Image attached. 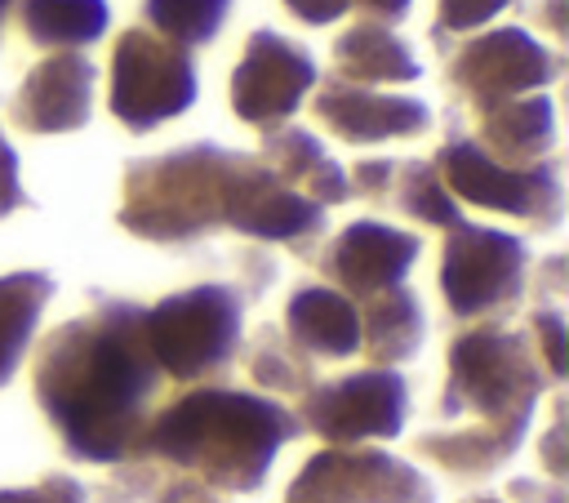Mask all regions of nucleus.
Wrapping results in <instances>:
<instances>
[{
    "label": "nucleus",
    "mask_w": 569,
    "mask_h": 503,
    "mask_svg": "<svg viewBox=\"0 0 569 503\" xmlns=\"http://www.w3.org/2000/svg\"><path fill=\"white\" fill-rule=\"evenodd\" d=\"M284 9L298 18V22H311V27H325L333 18H342L351 9V0H284Z\"/></svg>",
    "instance_id": "nucleus-33"
},
{
    "label": "nucleus",
    "mask_w": 569,
    "mask_h": 503,
    "mask_svg": "<svg viewBox=\"0 0 569 503\" xmlns=\"http://www.w3.org/2000/svg\"><path fill=\"white\" fill-rule=\"evenodd\" d=\"M111 116L129 134H151L156 125L182 116L196 102L191 49L160 40L147 27H124L111 49Z\"/></svg>",
    "instance_id": "nucleus-7"
},
{
    "label": "nucleus",
    "mask_w": 569,
    "mask_h": 503,
    "mask_svg": "<svg viewBox=\"0 0 569 503\" xmlns=\"http://www.w3.org/2000/svg\"><path fill=\"white\" fill-rule=\"evenodd\" d=\"M480 120V138L476 147L489 151L498 165H533L542 156H551L556 147V107L547 93H525V98H507L493 102L485 111H476Z\"/></svg>",
    "instance_id": "nucleus-19"
},
{
    "label": "nucleus",
    "mask_w": 569,
    "mask_h": 503,
    "mask_svg": "<svg viewBox=\"0 0 569 503\" xmlns=\"http://www.w3.org/2000/svg\"><path fill=\"white\" fill-rule=\"evenodd\" d=\"M560 67V53L538 45L525 27H498L458 45V53L449 58V89L462 93L471 111H485L507 98L547 93Z\"/></svg>",
    "instance_id": "nucleus-11"
},
{
    "label": "nucleus",
    "mask_w": 569,
    "mask_h": 503,
    "mask_svg": "<svg viewBox=\"0 0 569 503\" xmlns=\"http://www.w3.org/2000/svg\"><path fill=\"white\" fill-rule=\"evenodd\" d=\"M284 338L311 361H342L360 352V312L347 294H338L333 285H302L293 289V298L284 303Z\"/></svg>",
    "instance_id": "nucleus-18"
},
{
    "label": "nucleus",
    "mask_w": 569,
    "mask_h": 503,
    "mask_svg": "<svg viewBox=\"0 0 569 503\" xmlns=\"http://www.w3.org/2000/svg\"><path fill=\"white\" fill-rule=\"evenodd\" d=\"M525 432H502V427H453V432H422L413 441L418 454H427L431 463H440L453 476H485L498 463H507L520 450Z\"/></svg>",
    "instance_id": "nucleus-23"
},
{
    "label": "nucleus",
    "mask_w": 569,
    "mask_h": 503,
    "mask_svg": "<svg viewBox=\"0 0 569 503\" xmlns=\"http://www.w3.org/2000/svg\"><path fill=\"white\" fill-rule=\"evenodd\" d=\"M351 4H356V9H365V13H373V22H382V27H387V22H400V18L409 13V4H413V0H351Z\"/></svg>",
    "instance_id": "nucleus-35"
},
{
    "label": "nucleus",
    "mask_w": 569,
    "mask_h": 503,
    "mask_svg": "<svg viewBox=\"0 0 569 503\" xmlns=\"http://www.w3.org/2000/svg\"><path fill=\"white\" fill-rule=\"evenodd\" d=\"M431 165H436L445 191L449 196H462L467 205L525 218L538 231L560 227L565 187H560V160L556 156H542V160L516 169V165H498L489 151H480L476 138L449 134Z\"/></svg>",
    "instance_id": "nucleus-6"
},
{
    "label": "nucleus",
    "mask_w": 569,
    "mask_h": 503,
    "mask_svg": "<svg viewBox=\"0 0 569 503\" xmlns=\"http://www.w3.org/2000/svg\"><path fill=\"white\" fill-rule=\"evenodd\" d=\"M244 298L231 285H191L142 312V338L160 374L196 383L222 374L240 347Z\"/></svg>",
    "instance_id": "nucleus-5"
},
{
    "label": "nucleus",
    "mask_w": 569,
    "mask_h": 503,
    "mask_svg": "<svg viewBox=\"0 0 569 503\" xmlns=\"http://www.w3.org/2000/svg\"><path fill=\"white\" fill-rule=\"evenodd\" d=\"M142 13L151 22L147 31H156L178 49H191V45H209L222 31L231 0H142Z\"/></svg>",
    "instance_id": "nucleus-26"
},
{
    "label": "nucleus",
    "mask_w": 569,
    "mask_h": 503,
    "mask_svg": "<svg viewBox=\"0 0 569 503\" xmlns=\"http://www.w3.org/2000/svg\"><path fill=\"white\" fill-rule=\"evenodd\" d=\"M293 436H302V423L289 405L236 387H196L147 418L138 458H164L196 472L209 490L249 494L267 481L271 458Z\"/></svg>",
    "instance_id": "nucleus-2"
},
{
    "label": "nucleus",
    "mask_w": 569,
    "mask_h": 503,
    "mask_svg": "<svg viewBox=\"0 0 569 503\" xmlns=\"http://www.w3.org/2000/svg\"><path fill=\"white\" fill-rule=\"evenodd\" d=\"M525 263H529V249L520 236L480 227V223H458L440 249L445 307L458 320L507 312L525 289Z\"/></svg>",
    "instance_id": "nucleus-8"
},
{
    "label": "nucleus",
    "mask_w": 569,
    "mask_h": 503,
    "mask_svg": "<svg viewBox=\"0 0 569 503\" xmlns=\"http://www.w3.org/2000/svg\"><path fill=\"white\" fill-rule=\"evenodd\" d=\"M409 414V383L396 369H356L329 383H311L302 392L298 423L329 445L391 441L400 436Z\"/></svg>",
    "instance_id": "nucleus-9"
},
{
    "label": "nucleus",
    "mask_w": 569,
    "mask_h": 503,
    "mask_svg": "<svg viewBox=\"0 0 569 503\" xmlns=\"http://www.w3.org/2000/svg\"><path fill=\"white\" fill-rule=\"evenodd\" d=\"M333 76L347 85H387V80H418L422 67L391 27L365 18L333 40Z\"/></svg>",
    "instance_id": "nucleus-20"
},
{
    "label": "nucleus",
    "mask_w": 569,
    "mask_h": 503,
    "mask_svg": "<svg viewBox=\"0 0 569 503\" xmlns=\"http://www.w3.org/2000/svg\"><path fill=\"white\" fill-rule=\"evenodd\" d=\"M507 4H516V0H436V40H445L449 31H458V36L476 31Z\"/></svg>",
    "instance_id": "nucleus-29"
},
{
    "label": "nucleus",
    "mask_w": 569,
    "mask_h": 503,
    "mask_svg": "<svg viewBox=\"0 0 569 503\" xmlns=\"http://www.w3.org/2000/svg\"><path fill=\"white\" fill-rule=\"evenodd\" d=\"M391 169L396 160H360L356 174L347 178V187L365 200H387V187H391Z\"/></svg>",
    "instance_id": "nucleus-31"
},
{
    "label": "nucleus",
    "mask_w": 569,
    "mask_h": 503,
    "mask_svg": "<svg viewBox=\"0 0 569 503\" xmlns=\"http://www.w3.org/2000/svg\"><path fill=\"white\" fill-rule=\"evenodd\" d=\"M253 156H258L289 191L316 200L320 209L351 200V187H347V174L338 169V160L320 147L316 134H307V129H298V125L267 129V134H262V147H258Z\"/></svg>",
    "instance_id": "nucleus-17"
},
{
    "label": "nucleus",
    "mask_w": 569,
    "mask_h": 503,
    "mask_svg": "<svg viewBox=\"0 0 569 503\" xmlns=\"http://www.w3.org/2000/svg\"><path fill=\"white\" fill-rule=\"evenodd\" d=\"M49 298H53V276L49 272L0 276V387L13 378Z\"/></svg>",
    "instance_id": "nucleus-24"
},
{
    "label": "nucleus",
    "mask_w": 569,
    "mask_h": 503,
    "mask_svg": "<svg viewBox=\"0 0 569 503\" xmlns=\"http://www.w3.org/2000/svg\"><path fill=\"white\" fill-rule=\"evenodd\" d=\"M547 383L551 378H547L529 334H516L502 325H476L449 343L440 414L445 418L467 414L476 427L529 432L533 405Z\"/></svg>",
    "instance_id": "nucleus-4"
},
{
    "label": "nucleus",
    "mask_w": 569,
    "mask_h": 503,
    "mask_svg": "<svg viewBox=\"0 0 569 503\" xmlns=\"http://www.w3.org/2000/svg\"><path fill=\"white\" fill-rule=\"evenodd\" d=\"M356 312H360V347H365V356L378 369H391V365L409 361L422 347L427 320H422L418 298L405 285H396V289L360 303Z\"/></svg>",
    "instance_id": "nucleus-21"
},
{
    "label": "nucleus",
    "mask_w": 569,
    "mask_h": 503,
    "mask_svg": "<svg viewBox=\"0 0 569 503\" xmlns=\"http://www.w3.org/2000/svg\"><path fill=\"white\" fill-rule=\"evenodd\" d=\"M142 312L124 298H98L93 312L62 320L36 347L31 392L62 450L80 463L138 458V441L160 392V369L142 338Z\"/></svg>",
    "instance_id": "nucleus-1"
},
{
    "label": "nucleus",
    "mask_w": 569,
    "mask_h": 503,
    "mask_svg": "<svg viewBox=\"0 0 569 503\" xmlns=\"http://www.w3.org/2000/svg\"><path fill=\"white\" fill-rule=\"evenodd\" d=\"M387 200H391L400 214H409V218H418V223H427V227L453 231L458 223H467L462 209H458V200L445 191V183H440V174H436L431 160H405V165H396V169H391Z\"/></svg>",
    "instance_id": "nucleus-25"
},
{
    "label": "nucleus",
    "mask_w": 569,
    "mask_h": 503,
    "mask_svg": "<svg viewBox=\"0 0 569 503\" xmlns=\"http://www.w3.org/2000/svg\"><path fill=\"white\" fill-rule=\"evenodd\" d=\"M0 503H84V485L53 472L40 485H22V490H0Z\"/></svg>",
    "instance_id": "nucleus-30"
},
{
    "label": "nucleus",
    "mask_w": 569,
    "mask_h": 503,
    "mask_svg": "<svg viewBox=\"0 0 569 503\" xmlns=\"http://www.w3.org/2000/svg\"><path fill=\"white\" fill-rule=\"evenodd\" d=\"M93 62L84 53H53L44 62H36L13 102H9V116L18 129L27 134H71V129H84L89 125V107H93Z\"/></svg>",
    "instance_id": "nucleus-14"
},
{
    "label": "nucleus",
    "mask_w": 569,
    "mask_h": 503,
    "mask_svg": "<svg viewBox=\"0 0 569 503\" xmlns=\"http://www.w3.org/2000/svg\"><path fill=\"white\" fill-rule=\"evenodd\" d=\"M467 503H502V499H493V494H476V499H467Z\"/></svg>",
    "instance_id": "nucleus-37"
},
{
    "label": "nucleus",
    "mask_w": 569,
    "mask_h": 503,
    "mask_svg": "<svg viewBox=\"0 0 569 503\" xmlns=\"http://www.w3.org/2000/svg\"><path fill=\"white\" fill-rule=\"evenodd\" d=\"M249 151L191 142L124 165L120 227L151 245H187L231 223Z\"/></svg>",
    "instance_id": "nucleus-3"
},
{
    "label": "nucleus",
    "mask_w": 569,
    "mask_h": 503,
    "mask_svg": "<svg viewBox=\"0 0 569 503\" xmlns=\"http://www.w3.org/2000/svg\"><path fill=\"white\" fill-rule=\"evenodd\" d=\"M529 343H533L547 378L560 383L565 378V316L556 307H538L529 316Z\"/></svg>",
    "instance_id": "nucleus-28"
},
{
    "label": "nucleus",
    "mask_w": 569,
    "mask_h": 503,
    "mask_svg": "<svg viewBox=\"0 0 569 503\" xmlns=\"http://www.w3.org/2000/svg\"><path fill=\"white\" fill-rule=\"evenodd\" d=\"M418 249H422V240L413 231H400L378 218H356L325 245L320 272L338 285V294H347L360 307V303L405 285Z\"/></svg>",
    "instance_id": "nucleus-13"
},
{
    "label": "nucleus",
    "mask_w": 569,
    "mask_h": 503,
    "mask_svg": "<svg viewBox=\"0 0 569 503\" xmlns=\"http://www.w3.org/2000/svg\"><path fill=\"white\" fill-rule=\"evenodd\" d=\"M320 80L311 53L280 36V31H253L244 40V53L231 71V111L253 129H280L302 107L307 89Z\"/></svg>",
    "instance_id": "nucleus-12"
},
{
    "label": "nucleus",
    "mask_w": 569,
    "mask_h": 503,
    "mask_svg": "<svg viewBox=\"0 0 569 503\" xmlns=\"http://www.w3.org/2000/svg\"><path fill=\"white\" fill-rule=\"evenodd\" d=\"M316 120L342 142H387V138H418L431 125V111L422 98L409 93H378L365 85H347L338 76L320 80L316 93Z\"/></svg>",
    "instance_id": "nucleus-15"
},
{
    "label": "nucleus",
    "mask_w": 569,
    "mask_h": 503,
    "mask_svg": "<svg viewBox=\"0 0 569 503\" xmlns=\"http://www.w3.org/2000/svg\"><path fill=\"white\" fill-rule=\"evenodd\" d=\"M249 369L262 387L302 396L311 387V361L280 334V329H258L249 343Z\"/></svg>",
    "instance_id": "nucleus-27"
},
{
    "label": "nucleus",
    "mask_w": 569,
    "mask_h": 503,
    "mask_svg": "<svg viewBox=\"0 0 569 503\" xmlns=\"http://www.w3.org/2000/svg\"><path fill=\"white\" fill-rule=\"evenodd\" d=\"M156 503H222V499H213V490H209V485H200V481L182 476V481L164 485V490L156 494Z\"/></svg>",
    "instance_id": "nucleus-34"
},
{
    "label": "nucleus",
    "mask_w": 569,
    "mask_h": 503,
    "mask_svg": "<svg viewBox=\"0 0 569 503\" xmlns=\"http://www.w3.org/2000/svg\"><path fill=\"white\" fill-rule=\"evenodd\" d=\"M231 231L253 236V240H284V245H302L307 236L325 231V209L298 191H289L258 156L244 160L240 174V191H236V209H231Z\"/></svg>",
    "instance_id": "nucleus-16"
},
{
    "label": "nucleus",
    "mask_w": 569,
    "mask_h": 503,
    "mask_svg": "<svg viewBox=\"0 0 569 503\" xmlns=\"http://www.w3.org/2000/svg\"><path fill=\"white\" fill-rule=\"evenodd\" d=\"M22 205H27V191H22V183H18V151H13L9 138L0 134V218L13 214V209H22Z\"/></svg>",
    "instance_id": "nucleus-32"
},
{
    "label": "nucleus",
    "mask_w": 569,
    "mask_h": 503,
    "mask_svg": "<svg viewBox=\"0 0 569 503\" xmlns=\"http://www.w3.org/2000/svg\"><path fill=\"white\" fill-rule=\"evenodd\" d=\"M9 9H13V0H0V36H4V22H9Z\"/></svg>",
    "instance_id": "nucleus-36"
},
{
    "label": "nucleus",
    "mask_w": 569,
    "mask_h": 503,
    "mask_svg": "<svg viewBox=\"0 0 569 503\" xmlns=\"http://www.w3.org/2000/svg\"><path fill=\"white\" fill-rule=\"evenodd\" d=\"M18 18H22V31L31 45L76 53V49L102 40L111 9H107V0H22Z\"/></svg>",
    "instance_id": "nucleus-22"
},
{
    "label": "nucleus",
    "mask_w": 569,
    "mask_h": 503,
    "mask_svg": "<svg viewBox=\"0 0 569 503\" xmlns=\"http://www.w3.org/2000/svg\"><path fill=\"white\" fill-rule=\"evenodd\" d=\"M284 503H436V490L413 463L387 450L329 445L302 463Z\"/></svg>",
    "instance_id": "nucleus-10"
}]
</instances>
